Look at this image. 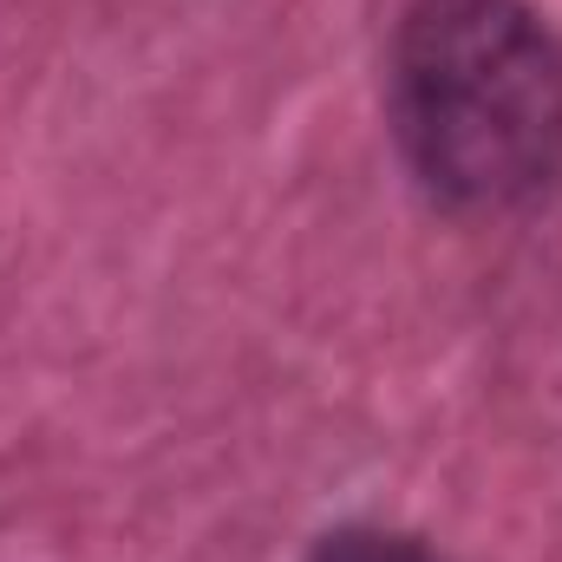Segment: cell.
Segmentation results:
<instances>
[{
	"instance_id": "cell-2",
	"label": "cell",
	"mask_w": 562,
	"mask_h": 562,
	"mask_svg": "<svg viewBox=\"0 0 562 562\" xmlns=\"http://www.w3.org/2000/svg\"><path fill=\"white\" fill-rule=\"evenodd\" d=\"M307 562H438L413 537H386V530H334Z\"/></svg>"
},
{
	"instance_id": "cell-1",
	"label": "cell",
	"mask_w": 562,
	"mask_h": 562,
	"mask_svg": "<svg viewBox=\"0 0 562 562\" xmlns=\"http://www.w3.org/2000/svg\"><path fill=\"white\" fill-rule=\"evenodd\" d=\"M406 164L458 210H510L562 177V46L524 0H413L393 46Z\"/></svg>"
}]
</instances>
